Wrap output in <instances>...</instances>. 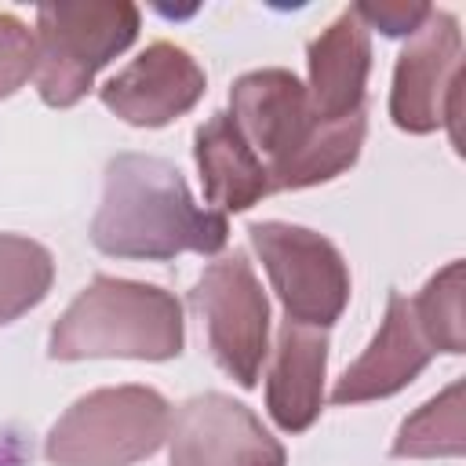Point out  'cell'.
<instances>
[{
  "label": "cell",
  "instance_id": "cell-1",
  "mask_svg": "<svg viewBox=\"0 0 466 466\" xmlns=\"http://www.w3.org/2000/svg\"><path fill=\"white\" fill-rule=\"evenodd\" d=\"M226 240V215L200 208L171 160L120 153L106 164V189L91 222V244L102 255L164 262L182 251L215 255Z\"/></svg>",
  "mask_w": 466,
  "mask_h": 466
},
{
  "label": "cell",
  "instance_id": "cell-2",
  "mask_svg": "<svg viewBox=\"0 0 466 466\" xmlns=\"http://www.w3.org/2000/svg\"><path fill=\"white\" fill-rule=\"evenodd\" d=\"M229 116L262 157L273 189H306L353 167L368 120H320L309 91L288 69H255L229 87Z\"/></svg>",
  "mask_w": 466,
  "mask_h": 466
},
{
  "label": "cell",
  "instance_id": "cell-3",
  "mask_svg": "<svg viewBox=\"0 0 466 466\" xmlns=\"http://www.w3.org/2000/svg\"><path fill=\"white\" fill-rule=\"evenodd\" d=\"M47 353L55 360L138 357L167 360L182 353V306L153 284L95 277L91 288L51 328Z\"/></svg>",
  "mask_w": 466,
  "mask_h": 466
},
{
  "label": "cell",
  "instance_id": "cell-4",
  "mask_svg": "<svg viewBox=\"0 0 466 466\" xmlns=\"http://www.w3.org/2000/svg\"><path fill=\"white\" fill-rule=\"evenodd\" d=\"M138 33L131 4H44L36 11V91L47 106L80 102L95 73Z\"/></svg>",
  "mask_w": 466,
  "mask_h": 466
},
{
  "label": "cell",
  "instance_id": "cell-5",
  "mask_svg": "<svg viewBox=\"0 0 466 466\" xmlns=\"http://www.w3.org/2000/svg\"><path fill=\"white\" fill-rule=\"evenodd\" d=\"M167 433V404L157 390L120 386L80 397L51 430L47 459L58 466H127L153 455Z\"/></svg>",
  "mask_w": 466,
  "mask_h": 466
},
{
  "label": "cell",
  "instance_id": "cell-6",
  "mask_svg": "<svg viewBox=\"0 0 466 466\" xmlns=\"http://www.w3.org/2000/svg\"><path fill=\"white\" fill-rule=\"evenodd\" d=\"M248 237L288 320L324 331L342 317L350 302V269L328 237L291 222H251Z\"/></svg>",
  "mask_w": 466,
  "mask_h": 466
},
{
  "label": "cell",
  "instance_id": "cell-7",
  "mask_svg": "<svg viewBox=\"0 0 466 466\" xmlns=\"http://www.w3.org/2000/svg\"><path fill=\"white\" fill-rule=\"evenodd\" d=\"M189 306L204 324L215 364L237 379V386L251 390L269 353V302L251 273L248 255L237 248L233 255L211 262L193 284Z\"/></svg>",
  "mask_w": 466,
  "mask_h": 466
},
{
  "label": "cell",
  "instance_id": "cell-8",
  "mask_svg": "<svg viewBox=\"0 0 466 466\" xmlns=\"http://www.w3.org/2000/svg\"><path fill=\"white\" fill-rule=\"evenodd\" d=\"M288 455L258 415L226 397H189L171 422V466H284Z\"/></svg>",
  "mask_w": 466,
  "mask_h": 466
},
{
  "label": "cell",
  "instance_id": "cell-9",
  "mask_svg": "<svg viewBox=\"0 0 466 466\" xmlns=\"http://www.w3.org/2000/svg\"><path fill=\"white\" fill-rule=\"evenodd\" d=\"M204 95V69L189 51L157 40L127 69L102 84V102L135 127H164Z\"/></svg>",
  "mask_w": 466,
  "mask_h": 466
},
{
  "label": "cell",
  "instance_id": "cell-10",
  "mask_svg": "<svg viewBox=\"0 0 466 466\" xmlns=\"http://www.w3.org/2000/svg\"><path fill=\"white\" fill-rule=\"evenodd\" d=\"M411 36L415 40L400 51V62H397L390 113H393V124L404 131H433L444 120L437 95L451 91L455 84L462 40H459L455 18L441 11H430V25H419Z\"/></svg>",
  "mask_w": 466,
  "mask_h": 466
},
{
  "label": "cell",
  "instance_id": "cell-11",
  "mask_svg": "<svg viewBox=\"0 0 466 466\" xmlns=\"http://www.w3.org/2000/svg\"><path fill=\"white\" fill-rule=\"evenodd\" d=\"M433 353L437 350L415 328L411 302L400 291H390L386 320H382L375 342L368 346V353L353 368H346V375L331 390V400L335 404H360L371 397H390V393L404 390L430 364Z\"/></svg>",
  "mask_w": 466,
  "mask_h": 466
},
{
  "label": "cell",
  "instance_id": "cell-12",
  "mask_svg": "<svg viewBox=\"0 0 466 466\" xmlns=\"http://www.w3.org/2000/svg\"><path fill=\"white\" fill-rule=\"evenodd\" d=\"M324 368H328V335L284 320L273 346V364L266 379V411L284 433H302L324 408Z\"/></svg>",
  "mask_w": 466,
  "mask_h": 466
},
{
  "label": "cell",
  "instance_id": "cell-13",
  "mask_svg": "<svg viewBox=\"0 0 466 466\" xmlns=\"http://www.w3.org/2000/svg\"><path fill=\"white\" fill-rule=\"evenodd\" d=\"M193 157L208 204H218L222 211H248L251 204L273 193V178L262 157L251 149L229 109L211 113L193 131Z\"/></svg>",
  "mask_w": 466,
  "mask_h": 466
},
{
  "label": "cell",
  "instance_id": "cell-14",
  "mask_svg": "<svg viewBox=\"0 0 466 466\" xmlns=\"http://www.w3.org/2000/svg\"><path fill=\"white\" fill-rule=\"evenodd\" d=\"M368 29L350 7L342 18L309 44V106L320 120H346L364 113V80H368Z\"/></svg>",
  "mask_w": 466,
  "mask_h": 466
},
{
  "label": "cell",
  "instance_id": "cell-15",
  "mask_svg": "<svg viewBox=\"0 0 466 466\" xmlns=\"http://www.w3.org/2000/svg\"><path fill=\"white\" fill-rule=\"evenodd\" d=\"M51 288V255L25 240L0 233V324L36 306Z\"/></svg>",
  "mask_w": 466,
  "mask_h": 466
},
{
  "label": "cell",
  "instance_id": "cell-16",
  "mask_svg": "<svg viewBox=\"0 0 466 466\" xmlns=\"http://www.w3.org/2000/svg\"><path fill=\"white\" fill-rule=\"evenodd\" d=\"M36 73V40L11 15H0V98Z\"/></svg>",
  "mask_w": 466,
  "mask_h": 466
},
{
  "label": "cell",
  "instance_id": "cell-17",
  "mask_svg": "<svg viewBox=\"0 0 466 466\" xmlns=\"http://www.w3.org/2000/svg\"><path fill=\"white\" fill-rule=\"evenodd\" d=\"M360 18H368V22H375L386 36H408V33H415L419 29V22L430 15V7H368V4H360V7H353Z\"/></svg>",
  "mask_w": 466,
  "mask_h": 466
}]
</instances>
